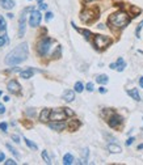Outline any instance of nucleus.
I'll return each instance as SVG.
<instances>
[{"instance_id":"obj_9","label":"nucleus","mask_w":143,"mask_h":165,"mask_svg":"<svg viewBox=\"0 0 143 165\" xmlns=\"http://www.w3.org/2000/svg\"><path fill=\"white\" fill-rule=\"evenodd\" d=\"M7 88H8V91L12 93V94H20V92H21V87H20V84H19V82H17L16 80L8 81V84H7Z\"/></svg>"},{"instance_id":"obj_30","label":"nucleus","mask_w":143,"mask_h":165,"mask_svg":"<svg viewBox=\"0 0 143 165\" xmlns=\"http://www.w3.org/2000/svg\"><path fill=\"white\" fill-rule=\"evenodd\" d=\"M26 116L28 117H34L35 116V109H32V107H29V109L26 110Z\"/></svg>"},{"instance_id":"obj_40","label":"nucleus","mask_w":143,"mask_h":165,"mask_svg":"<svg viewBox=\"0 0 143 165\" xmlns=\"http://www.w3.org/2000/svg\"><path fill=\"white\" fill-rule=\"evenodd\" d=\"M5 160V155L3 152H0V163H2V161H4Z\"/></svg>"},{"instance_id":"obj_5","label":"nucleus","mask_w":143,"mask_h":165,"mask_svg":"<svg viewBox=\"0 0 143 165\" xmlns=\"http://www.w3.org/2000/svg\"><path fill=\"white\" fill-rule=\"evenodd\" d=\"M41 20H42V15H41L40 10H37V9H33V10H32L30 15H29V25H30V26H32V28L40 26Z\"/></svg>"},{"instance_id":"obj_8","label":"nucleus","mask_w":143,"mask_h":165,"mask_svg":"<svg viewBox=\"0 0 143 165\" xmlns=\"http://www.w3.org/2000/svg\"><path fill=\"white\" fill-rule=\"evenodd\" d=\"M67 117L64 109H54L51 110V114H50V119L51 121H64Z\"/></svg>"},{"instance_id":"obj_17","label":"nucleus","mask_w":143,"mask_h":165,"mask_svg":"<svg viewBox=\"0 0 143 165\" xmlns=\"http://www.w3.org/2000/svg\"><path fill=\"white\" fill-rule=\"evenodd\" d=\"M108 151L112 153H120L121 151V147L118 144H114V143H110V144H108Z\"/></svg>"},{"instance_id":"obj_16","label":"nucleus","mask_w":143,"mask_h":165,"mask_svg":"<svg viewBox=\"0 0 143 165\" xmlns=\"http://www.w3.org/2000/svg\"><path fill=\"white\" fill-rule=\"evenodd\" d=\"M127 94L133 100H135V101H141V96H139L138 88H133V89H130V91H127Z\"/></svg>"},{"instance_id":"obj_43","label":"nucleus","mask_w":143,"mask_h":165,"mask_svg":"<svg viewBox=\"0 0 143 165\" xmlns=\"http://www.w3.org/2000/svg\"><path fill=\"white\" fill-rule=\"evenodd\" d=\"M7 16H8V19H13V17H15L13 13H7Z\"/></svg>"},{"instance_id":"obj_1","label":"nucleus","mask_w":143,"mask_h":165,"mask_svg":"<svg viewBox=\"0 0 143 165\" xmlns=\"http://www.w3.org/2000/svg\"><path fill=\"white\" fill-rule=\"evenodd\" d=\"M28 55H29V47H28V44L24 42V44H20L19 46H16L12 51H9L5 56V64L8 66H16V64H20L25 62L28 59Z\"/></svg>"},{"instance_id":"obj_10","label":"nucleus","mask_w":143,"mask_h":165,"mask_svg":"<svg viewBox=\"0 0 143 165\" xmlns=\"http://www.w3.org/2000/svg\"><path fill=\"white\" fill-rule=\"evenodd\" d=\"M49 127L54 131H63L67 127V123L63 121H53L49 123Z\"/></svg>"},{"instance_id":"obj_47","label":"nucleus","mask_w":143,"mask_h":165,"mask_svg":"<svg viewBox=\"0 0 143 165\" xmlns=\"http://www.w3.org/2000/svg\"><path fill=\"white\" fill-rule=\"evenodd\" d=\"M87 3H91V2H95V0H85Z\"/></svg>"},{"instance_id":"obj_44","label":"nucleus","mask_w":143,"mask_h":165,"mask_svg":"<svg viewBox=\"0 0 143 165\" xmlns=\"http://www.w3.org/2000/svg\"><path fill=\"white\" fill-rule=\"evenodd\" d=\"M110 68H112V70H116V63H112V64H110V66H109Z\"/></svg>"},{"instance_id":"obj_22","label":"nucleus","mask_w":143,"mask_h":165,"mask_svg":"<svg viewBox=\"0 0 143 165\" xmlns=\"http://www.w3.org/2000/svg\"><path fill=\"white\" fill-rule=\"evenodd\" d=\"M7 30V22H5V19L3 16H0V32L5 33Z\"/></svg>"},{"instance_id":"obj_29","label":"nucleus","mask_w":143,"mask_h":165,"mask_svg":"<svg viewBox=\"0 0 143 165\" xmlns=\"http://www.w3.org/2000/svg\"><path fill=\"white\" fill-rule=\"evenodd\" d=\"M88 148H85V149H83V163L85 164L87 163V159H88V155H89V152H88Z\"/></svg>"},{"instance_id":"obj_35","label":"nucleus","mask_w":143,"mask_h":165,"mask_svg":"<svg viewBox=\"0 0 143 165\" xmlns=\"http://www.w3.org/2000/svg\"><path fill=\"white\" fill-rule=\"evenodd\" d=\"M134 140H135V138H133V136H131V138H129L127 140H126V146H131L134 143Z\"/></svg>"},{"instance_id":"obj_2","label":"nucleus","mask_w":143,"mask_h":165,"mask_svg":"<svg viewBox=\"0 0 143 165\" xmlns=\"http://www.w3.org/2000/svg\"><path fill=\"white\" fill-rule=\"evenodd\" d=\"M108 22H109L110 26L116 28V29H122V28H125L129 22H130V17H129V15L126 12L120 10V12H116V13H113V15L109 16Z\"/></svg>"},{"instance_id":"obj_49","label":"nucleus","mask_w":143,"mask_h":165,"mask_svg":"<svg viewBox=\"0 0 143 165\" xmlns=\"http://www.w3.org/2000/svg\"><path fill=\"white\" fill-rule=\"evenodd\" d=\"M0 96H2V91H0Z\"/></svg>"},{"instance_id":"obj_48","label":"nucleus","mask_w":143,"mask_h":165,"mask_svg":"<svg viewBox=\"0 0 143 165\" xmlns=\"http://www.w3.org/2000/svg\"><path fill=\"white\" fill-rule=\"evenodd\" d=\"M40 3H44V0H38V4H40Z\"/></svg>"},{"instance_id":"obj_42","label":"nucleus","mask_w":143,"mask_h":165,"mask_svg":"<svg viewBox=\"0 0 143 165\" xmlns=\"http://www.w3.org/2000/svg\"><path fill=\"white\" fill-rule=\"evenodd\" d=\"M99 91H100V93H106V89L104 88V87H101V88L99 89Z\"/></svg>"},{"instance_id":"obj_14","label":"nucleus","mask_w":143,"mask_h":165,"mask_svg":"<svg viewBox=\"0 0 143 165\" xmlns=\"http://www.w3.org/2000/svg\"><path fill=\"white\" fill-rule=\"evenodd\" d=\"M63 100L66 102H72L75 100V92L74 91H64L63 93Z\"/></svg>"},{"instance_id":"obj_46","label":"nucleus","mask_w":143,"mask_h":165,"mask_svg":"<svg viewBox=\"0 0 143 165\" xmlns=\"http://www.w3.org/2000/svg\"><path fill=\"white\" fill-rule=\"evenodd\" d=\"M4 101H5V102L9 101V97H8V96H5V97H4Z\"/></svg>"},{"instance_id":"obj_4","label":"nucleus","mask_w":143,"mask_h":165,"mask_svg":"<svg viewBox=\"0 0 143 165\" xmlns=\"http://www.w3.org/2000/svg\"><path fill=\"white\" fill-rule=\"evenodd\" d=\"M110 38L109 37H106V35H102V34H96L95 35V41H93V44L96 46V49H99V50H102V49H105V47H108V46L110 45Z\"/></svg>"},{"instance_id":"obj_3","label":"nucleus","mask_w":143,"mask_h":165,"mask_svg":"<svg viewBox=\"0 0 143 165\" xmlns=\"http://www.w3.org/2000/svg\"><path fill=\"white\" fill-rule=\"evenodd\" d=\"M53 45V39L49 38V37H45L42 38L40 42H38L37 45V52L40 56H45L47 55V52L50 51V47H51Z\"/></svg>"},{"instance_id":"obj_24","label":"nucleus","mask_w":143,"mask_h":165,"mask_svg":"<svg viewBox=\"0 0 143 165\" xmlns=\"http://www.w3.org/2000/svg\"><path fill=\"white\" fill-rule=\"evenodd\" d=\"M41 156H42V159H44V161H45L46 164H51V160H50V157L47 155V151H42Z\"/></svg>"},{"instance_id":"obj_18","label":"nucleus","mask_w":143,"mask_h":165,"mask_svg":"<svg viewBox=\"0 0 143 165\" xmlns=\"http://www.w3.org/2000/svg\"><path fill=\"white\" fill-rule=\"evenodd\" d=\"M125 67H126V63L123 62L122 58H118L117 59V63H116V70L118 71V72H122V71L125 70Z\"/></svg>"},{"instance_id":"obj_41","label":"nucleus","mask_w":143,"mask_h":165,"mask_svg":"<svg viewBox=\"0 0 143 165\" xmlns=\"http://www.w3.org/2000/svg\"><path fill=\"white\" fill-rule=\"evenodd\" d=\"M139 85H141V88H143V76L139 77Z\"/></svg>"},{"instance_id":"obj_28","label":"nucleus","mask_w":143,"mask_h":165,"mask_svg":"<svg viewBox=\"0 0 143 165\" xmlns=\"http://www.w3.org/2000/svg\"><path fill=\"white\" fill-rule=\"evenodd\" d=\"M8 44V37L4 34V35H0V47L2 46H4V45H7Z\"/></svg>"},{"instance_id":"obj_11","label":"nucleus","mask_w":143,"mask_h":165,"mask_svg":"<svg viewBox=\"0 0 143 165\" xmlns=\"http://www.w3.org/2000/svg\"><path fill=\"white\" fill-rule=\"evenodd\" d=\"M108 123H109V126L113 127V128L118 127L120 124L122 123V117L118 116V114H113V116L108 119Z\"/></svg>"},{"instance_id":"obj_37","label":"nucleus","mask_w":143,"mask_h":165,"mask_svg":"<svg viewBox=\"0 0 143 165\" xmlns=\"http://www.w3.org/2000/svg\"><path fill=\"white\" fill-rule=\"evenodd\" d=\"M64 112H66L67 116H74V112H72V110H70L68 107H64Z\"/></svg>"},{"instance_id":"obj_13","label":"nucleus","mask_w":143,"mask_h":165,"mask_svg":"<svg viewBox=\"0 0 143 165\" xmlns=\"http://www.w3.org/2000/svg\"><path fill=\"white\" fill-rule=\"evenodd\" d=\"M50 114H51V109H44L41 112V114H40V119H41V122H47L49 119H50Z\"/></svg>"},{"instance_id":"obj_25","label":"nucleus","mask_w":143,"mask_h":165,"mask_svg":"<svg viewBox=\"0 0 143 165\" xmlns=\"http://www.w3.org/2000/svg\"><path fill=\"white\" fill-rule=\"evenodd\" d=\"M7 148H8V149L11 151V153H12V155H13V156H15V157H17V159H19V157H20V153H19V152H17V151H16L15 148H13V147H12V146H11V144H9V143H8V144H7Z\"/></svg>"},{"instance_id":"obj_27","label":"nucleus","mask_w":143,"mask_h":165,"mask_svg":"<svg viewBox=\"0 0 143 165\" xmlns=\"http://www.w3.org/2000/svg\"><path fill=\"white\" fill-rule=\"evenodd\" d=\"M75 29H78V28H75ZM78 30H79L80 33L84 35V38H85V39H88V41L91 39V35H92V34H91V32H89V30H80V29H78Z\"/></svg>"},{"instance_id":"obj_19","label":"nucleus","mask_w":143,"mask_h":165,"mask_svg":"<svg viewBox=\"0 0 143 165\" xmlns=\"http://www.w3.org/2000/svg\"><path fill=\"white\" fill-rule=\"evenodd\" d=\"M74 156L71 155V153H66V155L63 156V164L64 165H71V164H74Z\"/></svg>"},{"instance_id":"obj_15","label":"nucleus","mask_w":143,"mask_h":165,"mask_svg":"<svg viewBox=\"0 0 143 165\" xmlns=\"http://www.w3.org/2000/svg\"><path fill=\"white\" fill-rule=\"evenodd\" d=\"M34 72H35V70H33V68H28V70H25V71H21L20 76L23 79H30V77H33Z\"/></svg>"},{"instance_id":"obj_39","label":"nucleus","mask_w":143,"mask_h":165,"mask_svg":"<svg viewBox=\"0 0 143 165\" xmlns=\"http://www.w3.org/2000/svg\"><path fill=\"white\" fill-rule=\"evenodd\" d=\"M40 9H47V4H45V3H40Z\"/></svg>"},{"instance_id":"obj_12","label":"nucleus","mask_w":143,"mask_h":165,"mask_svg":"<svg viewBox=\"0 0 143 165\" xmlns=\"http://www.w3.org/2000/svg\"><path fill=\"white\" fill-rule=\"evenodd\" d=\"M0 5H2V8L9 10L16 5V2L15 0H0Z\"/></svg>"},{"instance_id":"obj_6","label":"nucleus","mask_w":143,"mask_h":165,"mask_svg":"<svg viewBox=\"0 0 143 165\" xmlns=\"http://www.w3.org/2000/svg\"><path fill=\"white\" fill-rule=\"evenodd\" d=\"M96 17H97V13H96V10H92V9H85V10L81 12V15H80L81 21L85 22V24L92 22Z\"/></svg>"},{"instance_id":"obj_7","label":"nucleus","mask_w":143,"mask_h":165,"mask_svg":"<svg viewBox=\"0 0 143 165\" xmlns=\"http://www.w3.org/2000/svg\"><path fill=\"white\" fill-rule=\"evenodd\" d=\"M32 8H26L21 13V17H20V21H19V37H24L25 34V29H26V12Z\"/></svg>"},{"instance_id":"obj_38","label":"nucleus","mask_w":143,"mask_h":165,"mask_svg":"<svg viewBox=\"0 0 143 165\" xmlns=\"http://www.w3.org/2000/svg\"><path fill=\"white\" fill-rule=\"evenodd\" d=\"M5 113V107L3 104H0V114H4Z\"/></svg>"},{"instance_id":"obj_33","label":"nucleus","mask_w":143,"mask_h":165,"mask_svg":"<svg viewBox=\"0 0 143 165\" xmlns=\"http://www.w3.org/2000/svg\"><path fill=\"white\" fill-rule=\"evenodd\" d=\"M85 89H87L88 92H93V84H92V82H88V84L85 85Z\"/></svg>"},{"instance_id":"obj_20","label":"nucleus","mask_w":143,"mask_h":165,"mask_svg":"<svg viewBox=\"0 0 143 165\" xmlns=\"http://www.w3.org/2000/svg\"><path fill=\"white\" fill-rule=\"evenodd\" d=\"M96 81L99 82V84H106V82L109 81V77L106 76V75H99V76H96Z\"/></svg>"},{"instance_id":"obj_23","label":"nucleus","mask_w":143,"mask_h":165,"mask_svg":"<svg viewBox=\"0 0 143 165\" xmlns=\"http://www.w3.org/2000/svg\"><path fill=\"white\" fill-rule=\"evenodd\" d=\"M74 88H75V92H78V93H81V92L84 91V85L81 84L80 81L75 82V87H74Z\"/></svg>"},{"instance_id":"obj_26","label":"nucleus","mask_w":143,"mask_h":165,"mask_svg":"<svg viewBox=\"0 0 143 165\" xmlns=\"http://www.w3.org/2000/svg\"><path fill=\"white\" fill-rule=\"evenodd\" d=\"M143 29V21H141V22H139V25L137 26V29H135V37L137 38H139L141 37V30Z\"/></svg>"},{"instance_id":"obj_34","label":"nucleus","mask_w":143,"mask_h":165,"mask_svg":"<svg viewBox=\"0 0 143 165\" xmlns=\"http://www.w3.org/2000/svg\"><path fill=\"white\" fill-rule=\"evenodd\" d=\"M4 164H5V165H16L17 163H16V161H15V160L9 159V160H5V161H4Z\"/></svg>"},{"instance_id":"obj_31","label":"nucleus","mask_w":143,"mask_h":165,"mask_svg":"<svg viewBox=\"0 0 143 165\" xmlns=\"http://www.w3.org/2000/svg\"><path fill=\"white\" fill-rule=\"evenodd\" d=\"M7 128H8V124H7L5 122H2V123H0V130L3 132H7Z\"/></svg>"},{"instance_id":"obj_32","label":"nucleus","mask_w":143,"mask_h":165,"mask_svg":"<svg viewBox=\"0 0 143 165\" xmlns=\"http://www.w3.org/2000/svg\"><path fill=\"white\" fill-rule=\"evenodd\" d=\"M53 17H54V13H51V12H47L45 15V19H46V21H50L53 19Z\"/></svg>"},{"instance_id":"obj_36","label":"nucleus","mask_w":143,"mask_h":165,"mask_svg":"<svg viewBox=\"0 0 143 165\" xmlns=\"http://www.w3.org/2000/svg\"><path fill=\"white\" fill-rule=\"evenodd\" d=\"M12 140L19 144V143H20V138H19V135H12Z\"/></svg>"},{"instance_id":"obj_45","label":"nucleus","mask_w":143,"mask_h":165,"mask_svg":"<svg viewBox=\"0 0 143 165\" xmlns=\"http://www.w3.org/2000/svg\"><path fill=\"white\" fill-rule=\"evenodd\" d=\"M138 149H139V151L143 149V144H139V146H138Z\"/></svg>"},{"instance_id":"obj_21","label":"nucleus","mask_w":143,"mask_h":165,"mask_svg":"<svg viewBox=\"0 0 143 165\" xmlns=\"http://www.w3.org/2000/svg\"><path fill=\"white\" fill-rule=\"evenodd\" d=\"M24 140H25V143H26V146L29 147L30 149H34V151H37V149H38L37 144H35V143H33L32 140H29V139H28V138H24Z\"/></svg>"}]
</instances>
